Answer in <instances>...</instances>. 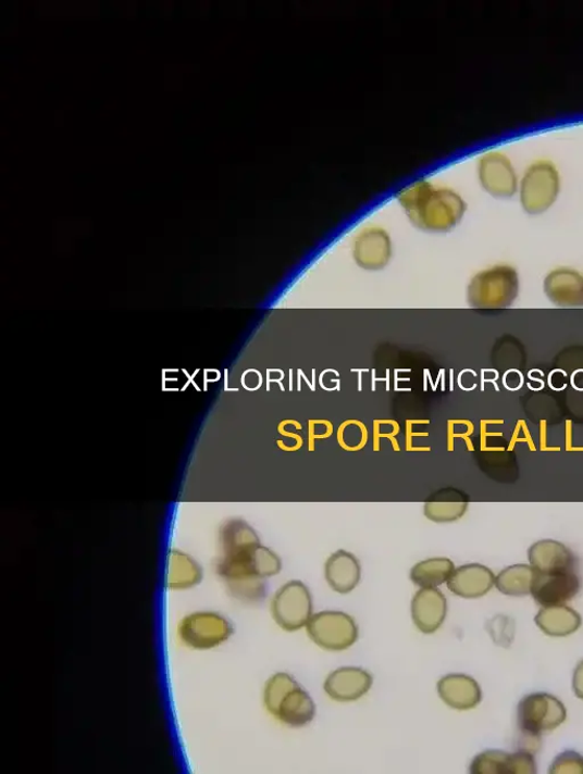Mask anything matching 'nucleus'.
I'll use <instances>...</instances> for the list:
<instances>
[{"label":"nucleus","instance_id":"obj_1","mask_svg":"<svg viewBox=\"0 0 583 774\" xmlns=\"http://www.w3.org/2000/svg\"><path fill=\"white\" fill-rule=\"evenodd\" d=\"M224 558L218 573L227 579L236 598L259 601L265 594L264 578L278 574L282 561L260 545L257 532L245 521L228 522L222 530Z\"/></svg>","mask_w":583,"mask_h":774},{"label":"nucleus","instance_id":"obj_2","mask_svg":"<svg viewBox=\"0 0 583 774\" xmlns=\"http://www.w3.org/2000/svg\"><path fill=\"white\" fill-rule=\"evenodd\" d=\"M264 706L277 720L292 728L306 727L315 714L310 695L287 673H277L266 683Z\"/></svg>","mask_w":583,"mask_h":774},{"label":"nucleus","instance_id":"obj_3","mask_svg":"<svg viewBox=\"0 0 583 774\" xmlns=\"http://www.w3.org/2000/svg\"><path fill=\"white\" fill-rule=\"evenodd\" d=\"M567 720L562 701L546 692L522 698L518 707V725L525 742L538 745L543 735L560 727Z\"/></svg>","mask_w":583,"mask_h":774},{"label":"nucleus","instance_id":"obj_4","mask_svg":"<svg viewBox=\"0 0 583 774\" xmlns=\"http://www.w3.org/2000/svg\"><path fill=\"white\" fill-rule=\"evenodd\" d=\"M519 187L523 210L542 214L554 205L560 194V172L551 160L538 159L525 168Z\"/></svg>","mask_w":583,"mask_h":774},{"label":"nucleus","instance_id":"obj_5","mask_svg":"<svg viewBox=\"0 0 583 774\" xmlns=\"http://www.w3.org/2000/svg\"><path fill=\"white\" fill-rule=\"evenodd\" d=\"M519 290L517 270L510 265H496L473 278L469 287V301L475 308H507L514 303Z\"/></svg>","mask_w":583,"mask_h":774},{"label":"nucleus","instance_id":"obj_6","mask_svg":"<svg viewBox=\"0 0 583 774\" xmlns=\"http://www.w3.org/2000/svg\"><path fill=\"white\" fill-rule=\"evenodd\" d=\"M307 632L314 644L332 651L345 650L358 639L355 620L343 612H322L311 616Z\"/></svg>","mask_w":583,"mask_h":774},{"label":"nucleus","instance_id":"obj_7","mask_svg":"<svg viewBox=\"0 0 583 774\" xmlns=\"http://www.w3.org/2000/svg\"><path fill=\"white\" fill-rule=\"evenodd\" d=\"M272 612L277 624L285 632L300 631L312 615V597L301 580H290L274 596Z\"/></svg>","mask_w":583,"mask_h":774},{"label":"nucleus","instance_id":"obj_8","mask_svg":"<svg viewBox=\"0 0 583 774\" xmlns=\"http://www.w3.org/2000/svg\"><path fill=\"white\" fill-rule=\"evenodd\" d=\"M181 639L189 647L209 649L226 641L234 633L231 622L215 613H196L179 624Z\"/></svg>","mask_w":583,"mask_h":774},{"label":"nucleus","instance_id":"obj_9","mask_svg":"<svg viewBox=\"0 0 583 774\" xmlns=\"http://www.w3.org/2000/svg\"><path fill=\"white\" fill-rule=\"evenodd\" d=\"M575 570L534 573L531 595L543 608L558 607L572 600L580 591Z\"/></svg>","mask_w":583,"mask_h":774},{"label":"nucleus","instance_id":"obj_10","mask_svg":"<svg viewBox=\"0 0 583 774\" xmlns=\"http://www.w3.org/2000/svg\"><path fill=\"white\" fill-rule=\"evenodd\" d=\"M479 177L483 188L495 198H513L519 190V178L513 162L499 151L489 152L481 158Z\"/></svg>","mask_w":583,"mask_h":774},{"label":"nucleus","instance_id":"obj_11","mask_svg":"<svg viewBox=\"0 0 583 774\" xmlns=\"http://www.w3.org/2000/svg\"><path fill=\"white\" fill-rule=\"evenodd\" d=\"M470 772L475 774H532L537 773V764L531 752L525 749L512 754L503 751H485L473 760Z\"/></svg>","mask_w":583,"mask_h":774},{"label":"nucleus","instance_id":"obj_12","mask_svg":"<svg viewBox=\"0 0 583 774\" xmlns=\"http://www.w3.org/2000/svg\"><path fill=\"white\" fill-rule=\"evenodd\" d=\"M447 615L446 596L436 588H422L411 601V616L423 634H434Z\"/></svg>","mask_w":583,"mask_h":774},{"label":"nucleus","instance_id":"obj_13","mask_svg":"<svg viewBox=\"0 0 583 774\" xmlns=\"http://www.w3.org/2000/svg\"><path fill=\"white\" fill-rule=\"evenodd\" d=\"M544 290L557 307H583V275L574 270L558 269L550 272L545 278Z\"/></svg>","mask_w":583,"mask_h":774},{"label":"nucleus","instance_id":"obj_14","mask_svg":"<svg viewBox=\"0 0 583 774\" xmlns=\"http://www.w3.org/2000/svg\"><path fill=\"white\" fill-rule=\"evenodd\" d=\"M496 583L494 572L481 564H468L455 569L448 579V589L456 596L475 599L487 595Z\"/></svg>","mask_w":583,"mask_h":774},{"label":"nucleus","instance_id":"obj_15","mask_svg":"<svg viewBox=\"0 0 583 774\" xmlns=\"http://www.w3.org/2000/svg\"><path fill=\"white\" fill-rule=\"evenodd\" d=\"M373 685L370 672L358 667H344L332 672L325 683L326 694L337 701H353L367 695Z\"/></svg>","mask_w":583,"mask_h":774},{"label":"nucleus","instance_id":"obj_16","mask_svg":"<svg viewBox=\"0 0 583 774\" xmlns=\"http://www.w3.org/2000/svg\"><path fill=\"white\" fill-rule=\"evenodd\" d=\"M528 558L530 565L538 572L578 570V560L572 550L555 540L533 544Z\"/></svg>","mask_w":583,"mask_h":774},{"label":"nucleus","instance_id":"obj_17","mask_svg":"<svg viewBox=\"0 0 583 774\" xmlns=\"http://www.w3.org/2000/svg\"><path fill=\"white\" fill-rule=\"evenodd\" d=\"M445 703L456 710L467 711L476 708L482 699L477 683L466 674H449L437 684Z\"/></svg>","mask_w":583,"mask_h":774},{"label":"nucleus","instance_id":"obj_18","mask_svg":"<svg viewBox=\"0 0 583 774\" xmlns=\"http://www.w3.org/2000/svg\"><path fill=\"white\" fill-rule=\"evenodd\" d=\"M325 577L334 591L349 594L360 583V563L353 553L346 550H337L330 555L325 564Z\"/></svg>","mask_w":583,"mask_h":774},{"label":"nucleus","instance_id":"obj_19","mask_svg":"<svg viewBox=\"0 0 583 774\" xmlns=\"http://www.w3.org/2000/svg\"><path fill=\"white\" fill-rule=\"evenodd\" d=\"M468 497L458 490L437 491L424 503L425 516L436 523L455 522L468 511Z\"/></svg>","mask_w":583,"mask_h":774},{"label":"nucleus","instance_id":"obj_20","mask_svg":"<svg viewBox=\"0 0 583 774\" xmlns=\"http://www.w3.org/2000/svg\"><path fill=\"white\" fill-rule=\"evenodd\" d=\"M534 621L546 635L553 637H566L575 633L582 622L581 616L566 604L543 608Z\"/></svg>","mask_w":583,"mask_h":774},{"label":"nucleus","instance_id":"obj_21","mask_svg":"<svg viewBox=\"0 0 583 774\" xmlns=\"http://www.w3.org/2000/svg\"><path fill=\"white\" fill-rule=\"evenodd\" d=\"M202 577L200 566L188 554L172 550L169 553L168 586L172 589H186L197 585Z\"/></svg>","mask_w":583,"mask_h":774},{"label":"nucleus","instance_id":"obj_22","mask_svg":"<svg viewBox=\"0 0 583 774\" xmlns=\"http://www.w3.org/2000/svg\"><path fill=\"white\" fill-rule=\"evenodd\" d=\"M454 571L455 565L449 559H430L411 569L410 579L421 588H436L448 583Z\"/></svg>","mask_w":583,"mask_h":774},{"label":"nucleus","instance_id":"obj_23","mask_svg":"<svg viewBox=\"0 0 583 774\" xmlns=\"http://www.w3.org/2000/svg\"><path fill=\"white\" fill-rule=\"evenodd\" d=\"M534 570L531 565L519 564L503 570L496 576L497 589L507 596L522 597L531 594Z\"/></svg>","mask_w":583,"mask_h":774},{"label":"nucleus","instance_id":"obj_24","mask_svg":"<svg viewBox=\"0 0 583 774\" xmlns=\"http://www.w3.org/2000/svg\"><path fill=\"white\" fill-rule=\"evenodd\" d=\"M550 773H583V758L573 751L558 756L553 762Z\"/></svg>","mask_w":583,"mask_h":774},{"label":"nucleus","instance_id":"obj_25","mask_svg":"<svg viewBox=\"0 0 583 774\" xmlns=\"http://www.w3.org/2000/svg\"><path fill=\"white\" fill-rule=\"evenodd\" d=\"M572 686L576 697L583 699V661L574 670Z\"/></svg>","mask_w":583,"mask_h":774},{"label":"nucleus","instance_id":"obj_26","mask_svg":"<svg viewBox=\"0 0 583 774\" xmlns=\"http://www.w3.org/2000/svg\"><path fill=\"white\" fill-rule=\"evenodd\" d=\"M572 385L579 391H583V371H578L572 377Z\"/></svg>","mask_w":583,"mask_h":774}]
</instances>
